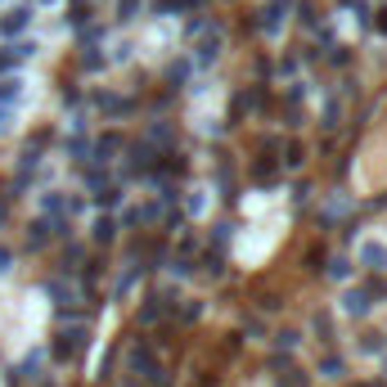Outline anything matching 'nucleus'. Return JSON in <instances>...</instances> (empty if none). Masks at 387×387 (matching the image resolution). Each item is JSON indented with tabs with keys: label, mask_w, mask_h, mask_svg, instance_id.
<instances>
[{
	"label": "nucleus",
	"mask_w": 387,
	"mask_h": 387,
	"mask_svg": "<svg viewBox=\"0 0 387 387\" xmlns=\"http://www.w3.org/2000/svg\"><path fill=\"white\" fill-rule=\"evenodd\" d=\"M27 27H32V5H9L5 14H0V36H5V41L23 36Z\"/></svg>",
	"instance_id": "nucleus-4"
},
{
	"label": "nucleus",
	"mask_w": 387,
	"mask_h": 387,
	"mask_svg": "<svg viewBox=\"0 0 387 387\" xmlns=\"http://www.w3.org/2000/svg\"><path fill=\"white\" fill-rule=\"evenodd\" d=\"M41 207H45V216H63V194H54V190H50V194L41 198Z\"/></svg>",
	"instance_id": "nucleus-29"
},
{
	"label": "nucleus",
	"mask_w": 387,
	"mask_h": 387,
	"mask_svg": "<svg viewBox=\"0 0 387 387\" xmlns=\"http://www.w3.org/2000/svg\"><path fill=\"white\" fill-rule=\"evenodd\" d=\"M370 27H374V32H379V36H387V5L379 9V14H374L370 18Z\"/></svg>",
	"instance_id": "nucleus-35"
},
{
	"label": "nucleus",
	"mask_w": 387,
	"mask_h": 387,
	"mask_svg": "<svg viewBox=\"0 0 387 387\" xmlns=\"http://www.w3.org/2000/svg\"><path fill=\"white\" fill-rule=\"evenodd\" d=\"M194 77V63L190 59H181V63H172V72H167V81H172V86H185V81Z\"/></svg>",
	"instance_id": "nucleus-18"
},
{
	"label": "nucleus",
	"mask_w": 387,
	"mask_h": 387,
	"mask_svg": "<svg viewBox=\"0 0 387 387\" xmlns=\"http://www.w3.org/2000/svg\"><path fill=\"white\" fill-rule=\"evenodd\" d=\"M297 343H302L297 329H284V334H275V347H279V352H288V347H297Z\"/></svg>",
	"instance_id": "nucleus-32"
},
{
	"label": "nucleus",
	"mask_w": 387,
	"mask_h": 387,
	"mask_svg": "<svg viewBox=\"0 0 387 387\" xmlns=\"http://www.w3.org/2000/svg\"><path fill=\"white\" fill-rule=\"evenodd\" d=\"M279 176V158H275V149H261V158L252 163V181L257 185H270Z\"/></svg>",
	"instance_id": "nucleus-8"
},
{
	"label": "nucleus",
	"mask_w": 387,
	"mask_h": 387,
	"mask_svg": "<svg viewBox=\"0 0 387 387\" xmlns=\"http://www.w3.org/2000/svg\"><path fill=\"white\" fill-rule=\"evenodd\" d=\"M81 68H86V72H99V68H104L99 45H81Z\"/></svg>",
	"instance_id": "nucleus-19"
},
{
	"label": "nucleus",
	"mask_w": 387,
	"mask_h": 387,
	"mask_svg": "<svg viewBox=\"0 0 387 387\" xmlns=\"http://www.w3.org/2000/svg\"><path fill=\"white\" fill-rule=\"evenodd\" d=\"M126 387H140V383H126Z\"/></svg>",
	"instance_id": "nucleus-41"
},
{
	"label": "nucleus",
	"mask_w": 387,
	"mask_h": 387,
	"mask_svg": "<svg viewBox=\"0 0 387 387\" xmlns=\"http://www.w3.org/2000/svg\"><path fill=\"white\" fill-rule=\"evenodd\" d=\"M140 9H145V0H117V23H131V18H140Z\"/></svg>",
	"instance_id": "nucleus-22"
},
{
	"label": "nucleus",
	"mask_w": 387,
	"mask_h": 387,
	"mask_svg": "<svg viewBox=\"0 0 387 387\" xmlns=\"http://www.w3.org/2000/svg\"><path fill=\"white\" fill-rule=\"evenodd\" d=\"M41 5H63V0H41Z\"/></svg>",
	"instance_id": "nucleus-40"
},
{
	"label": "nucleus",
	"mask_w": 387,
	"mask_h": 387,
	"mask_svg": "<svg viewBox=\"0 0 387 387\" xmlns=\"http://www.w3.org/2000/svg\"><path fill=\"white\" fill-rule=\"evenodd\" d=\"M45 293H50L54 297V306H59V315H72V311L81 306V293L68 284V279H50V284H45Z\"/></svg>",
	"instance_id": "nucleus-6"
},
{
	"label": "nucleus",
	"mask_w": 387,
	"mask_h": 387,
	"mask_svg": "<svg viewBox=\"0 0 387 387\" xmlns=\"http://www.w3.org/2000/svg\"><path fill=\"white\" fill-rule=\"evenodd\" d=\"M279 387H306V374L293 370V365H284V370H279Z\"/></svg>",
	"instance_id": "nucleus-24"
},
{
	"label": "nucleus",
	"mask_w": 387,
	"mask_h": 387,
	"mask_svg": "<svg viewBox=\"0 0 387 387\" xmlns=\"http://www.w3.org/2000/svg\"><path fill=\"white\" fill-rule=\"evenodd\" d=\"M365 297H387V275H370V284H365Z\"/></svg>",
	"instance_id": "nucleus-30"
},
{
	"label": "nucleus",
	"mask_w": 387,
	"mask_h": 387,
	"mask_svg": "<svg viewBox=\"0 0 387 387\" xmlns=\"http://www.w3.org/2000/svg\"><path fill=\"white\" fill-rule=\"evenodd\" d=\"M149 145H172V126L154 122V126H149Z\"/></svg>",
	"instance_id": "nucleus-28"
},
{
	"label": "nucleus",
	"mask_w": 387,
	"mask_h": 387,
	"mask_svg": "<svg viewBox=\"0 0 387 387\" xmlns=\"http://www.w3.org/2000/svg\"><path fill=\"white\" fill-rule=\"evenodd\" d=\"M68 23L72 27H90L95 23V0H68Z\"/></svg>",
	"instance_id": "nucleus-10"
},
{
	"label": "nucleus",
	"mask_w": 387,
	"mask_h": 387,
	"mask_svg": "<svg viewBox=\"0 0 387 387\" xmlns=\"http://www.w3.org/2000/svg\"><path fill=\"white\" fill-rule=\"evenodd\" d=\"M315 334H320V343H334V320H329V311H315Z\"/></svg>",
	"instance_id": "nucleus-21"
},
{
	"label": "nucleus",
	"mask_w": 387,
	"mask_h": 387,
	"mask_svg": "<svg viewBox=\"0 0 387 387\" xmlns=\"http://www.w3.org/2000/svg\"><path fill=\"white\" fill-rule=\"evenodd\" d=\"M86 329L81 324H72V329H63V334H54V343H50V356L54 361H72V356L81 352V347H86Z\"/></svg>",
	"instance_id": "nucleus-3"
},
{
	"label": "nucleus",
	"mask_w": 387,
	"mask_h": 387,
	"mask_svg": "<svg viewBox=\"0 0 387 387\" xmlns=\"http://www.w3.org/2000/svg\"><path fill=\"white\" fill-rule=\"evenodd\" d=\"M361 266H370L374 275H383V270H387V248H383V243H365V248H361Z\"/></svg>",
	"instance_id": "nucleus-11"
},
{
	"label": "nucleus",
	"mask_w": 387,
	"mask_h": 387,
	"mask_svg": "<svg viewBox=\"0 0 387 387\" xmlns=\"http://www.w3.org/2000/svg\"><path fill=\"white\" fill-rule=\"evenodd\" d=\"M293 14L302 18V27H306V32H320V27H324V23H320V9L311 5V0H302V5H293Z\"/></svg>",
	"instance_id": "nucleus-13"
},
{
	"label": "nucleus",
	"mask_w": 387,
	"mask_h": 387,
	"mask_svg": "<svg viewBox=\"0 0 387 387\" xmlns=\"http://www.w3.org/2000/svg\"><path fill=\"white\" fill-rule=\"evenodd\" d=\"M284 163H288V167H302V163H306V145H297V140L284 145Z\"/></svg>",
	"instance_id": "nucleus-25"
},
{
	"label": "nucleus",
	"mask_w": 387,
	"mask_h": 387,
	"mask_svg": "<svg viewBox=\"0 0 387 387\" xmlns=\"http://www.w3.org/2000/svg\"><path fill=\"white\" fill-rule=\"evenodd\" d=\"M117 198H122V190H117V185H99V190H95V203H99V207H113Z\"/></svg>",
	"instance_id": "nucleus-26"
},
{
	"label": "nucleus",
	"mask_w": 387,
	"mask_h": 387,
	"mask_svg": "<svg viewBox=\"0 0 387 387\" xmlns=\"http://www.w3.org/2000/svg\"><path fill=\"white\" fill-rule=\"evenodd\" d=\"M343 311H347L352 320H365V315H370V297H365V288H352V293H347V297H343Z\"/></svg>",
	"instance_id": "nucleus-12"
},
{
	"label": "nucleus",
	"mask_w": 387,
	"mask_h": 387,
	"mask_svg": "<svg viewBox=\"0 0 387 387\" xmlns=\"http://www.w3.org/2000/svg\"><path fill=\"white\" fill-rule=\"evenodd\" d=\"M18 95H23V81H18V72H14V77H0V104H14Z\"/></svg>",
	"instance_id": "nucleus-16"
},
{
	"label": "nucleus",
	"mask_w": 387,
	"mask_h": 387,
	"mask_svg": "<svg viewBox=\"0 0 387 387\" xmlns=\"http://www.w3.org/2000/svg\"><path fill=\"white\" fill-rule=\"evenodd\" d=\"M203 315V302H190V306H181V320H198Z\"/></svg>",
	"instance_id": "nucleus-37"
},
{
	"label": "nucleus",
	"mask_w": 387,
	"mask_h": 387,
	"mask_svg": "<svg viewBox=\"0 0 387 387\" xmlns=\"http://www.w3.org/2000/svg\"><path fill=\"white\" fill-rule=\"evenodd\" d=\"M288 14H293V0H266L261 14L252 18V27H261L266 36H279V32H284V23H288Z\"/></svg>",
	"instance_id": "nucleus-1"
},
{
	"label": "nucleus",
	"mask_w": 387,
	"mask_h": 387,
	"mask_svg": "<svg viewBox=\"0 0 387 387\" xmlns=\"http://www.w3.org/2000/svg\"><path fill=\"white\" fill-rule=\"evenodd\" d=\"M293 203H297V207L311 203V181H297V185H293Z\"/></svg>",
	"instance_id": "nucleus-33"
},
{
	"label": "nucleus",
	"mask_w": 387,
	"mask_h": 387,
	"mask_svg": "<svg viewBox=\"0 0 387 387\" xmlns=\"http://www.w3.org/2000/svg\"><path fill=\"white\" fill-rule=\"evenodd\" d=\"M90 234H95V243L104 248V243H113V239H117V221H113V216H99V221H95V230H90Z\"/></svg>",
	"instance_id": "nucleus-14"
},
{
	"label": "nucleus",
	"mask_w": 387,
	"mask_h": 387,
	"mask_svg": "<svg viewBox=\"0 0 387 387\" xmlns=\"http://www.w3.org/2000/svg\"><path fill=\"white\" fill-rule=\"evenodd\" d=\"M361 352H370V356H379V352H387V334H361Z\"/></svg>",
	"instance_id": "nucleus-17"
},
{
	"label": "nucleus",
	"mask_w": 387,
	"mask_h": 387,
	"mask_svg": "<svg viewBox=\"0 0 387 387\" xmlns=\"http://www.w3.org/2000/svg\"><path fill=\"white\" fill-rule=\"evenodd\" d=\"M5 117H9V113H5V108H0V126H5Z\"/></svg>",
	"instance_id": "nucleus-39"
},
{
	"label": "nucleus",
	"mask_w": 387,
	"mask_h": 387,
	"mask_svg": "<svg viewBox=\"0 0 387 387\" xmlns=\"http://www.w3.org/2000/svg\"><path fill=\"white\" fill-rule=\"evenodd\" d=\"M9 261H14V257H9V248H0V270H5Z\"/></svg>",
	"instance_id": "nucleus-38"
},
{
	"label": "nucleus",
	"mask_w": 387,
	"mask_h": 387,
	"mask_svg": "<svg viewBox=\"0 0 387 387\" xmlns=\"http://www.w3.org/2000/svg\"><path fill=\"white\" fill-rule=\"evenodd\" d=\"M207 32V18L203 14H190V18H185V36H203Z\"/></svg>",
	"instance_id": "nucleus-31"
},
{
	"label": "nucleus",
	"mask_w": 387,
	"mask_h": 387,
	"mask_svg": "<svg viewBox=\"0 0 387 387\" xmlns=\"http://www.w3.org/2000/svg\"><path fill=\"white\" fill-rule=\"evenodd\" d=\"M320 374H324V379H347V361L343 356H324V361H320Z\"/></svg>",
	"instance_id": "nucleus-15"
},
{
	"label": "nucleus",
	"mask_w": 387,
	"mask_h": 387,
	"mask_svg": "<svg viewBox=\"0 0 387 387\" xmlns=\"http://www.w3.org/2000/svg\"><path fill=\"white\" fill-rule=\"evenodd\" d=\"M329 63H334V68H347V63H352V45H329Z\"/></svg>",
	"instance_id": "nucleus-23"
},
{
	"label": "nucleus",
	"mask_w": 387,
	"mask_h": 387,
	"mask_svg": "<svg viewBox=\"0 0 387 387\" xmlns=\"http://www.w3.org/2000/svg\"><path fill=\"white\" fill-rule=\"evenodd\" d=\"M90 145H95L90 135H72V140H68V154L77 158V163H86V158H90Z\"/></svg>",
	"instance_id": "nucleus-20"
},
{
	"label": "nucleus",
	"mask_w": 387,
	"mask_h": 387,
	"mask_svg": "<svg viewBox=\"0 0 387 387\" xmlns=\"http://www.w3.org/2000/svg\"><path fill=\"white\" fill-rule=\"evenodd\" d=\"M36 54V45H27V41H14V45H0V72L5 68H18L23 59H32Z\"/></svg>",
	"instance_id": "nucleus-9"
},
{
	"label": "nucleus",
	"mask_w": 387,
	"mask_h": 387,
	"mask_svg": "<svg viewBox=\"0 0 387 387\" xmlns=\"http://www.w3.org/2000/svg\"><path fill=\"white\" fill-rule=\"evenodd\" d=\"M338 117H343V108H338V99H334V104H329V113H324V126L334 131V126H338Z\"/></svg>",
	"instance_id": "nucleus-36"
},
{
	"label": "nucleus",
	"mask_w": 387,
	"mask_h": 387,
	"mask_svg": "<svg viewBox=\"0 0 387 387\" xmlns=\"http://www.w3.org/2000/svg\"><path fill=\"white\" fill-rule=\"evenodd\" d=\"M117 154H122V135H117V131H108L104 140H95V145H90V163H95V167L117 163Z\"/></svg>",
	"instance_id": "nucleus-7"
},
{
	"label": "nucleus",
	"mask_w": 387,
	"mask_h": 387,
	"mask_svg": "<svg viewBox=\"0 0 387 387\" xmlns=\"http://www.w3.org/2000/svg\"><path fill=\"white\" fill-rule=\"evenodd\" d=\"M329 279H352V261L334 257V261H329Z\"/></svg>",
	"instance_id": "nucleus-27"
},
{
	"label": "nucleus",
	"mask_w": 387,
	"mask_h": 387,
	"mask_svg": "<svg viewBox=\"0 0 387 387\" xmlns=\"http://www.w3.org/2000/svg\"><path fill=\"white\" fill-rule=\"evenodd\" d=\"M221 50H225V36H221V32H203V41H194V50H190L194 72H198V68H212V63L221 59Z\"/></svg>",
	"instance_id": "nucleus-2"
},
{
	"label": "nucleus",
	"mask_w": 387,
	"mask_h": 387,
	"mask_svg": "<svg viewBox=\"0 0 387 387\" xmlns=\"http://www.w3.org/2000/svg\"><path fill=\"white\" fill-rule=\"evenodd\" d=\"M131 365H135V370L145 374V383H149V387H163V365L154 361V352H149L145 343H135V347H131Z\"/></svg>",
	"instance_id": "nucleus-5"
},
{
	"label": "nucleus",
	"mask_w": 387,
	"mask_h": 387,
	"mask_svg": "<svg viewBox=\"0 0 387 387\" xmlns=\"http://www.w3.org/2000/svg\"><path fill=\"white\" fill-rule=\"evenodd\" d=\"M207 275H212V279H221V275H225V261H221V252H207Z\"/></svg>",
	"instance_id": "nucleus-34"
}]
</instances>
